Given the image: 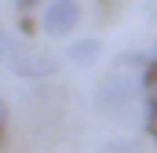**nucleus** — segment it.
I'll return each instance as SVG.
<instances>
[{
    "mask_svg": "<svg viewBox=\"0 0 157 153\" xmlns=\"http://www.w3.org/2000/svg\"><path fill=\"white\" fill-rule=\"evenodd\" d=\"M146 66H150V55H146V51H139V47L121 51L117 58H113V69H132V73H143Z\"/></svg>",
    "mask_w": 157,
    "mask_h": 153,
    "instance_id": "39448f33",
    "label": "nucleus"
},
{
    "mask_svg": "<svg viewBox=\"0 0 157 153\" xmlns=\"http://www.w3.org/2000/svg\"><path fill=\"white\" fill-rule=\"evenodd\" d=\"M139 80H143V88H146V91H150V88L157 84V58H150V66L139 73Z\"/></svg>",
    "mask_w": 157,
    "mask_h": 153,
    "instance_id": "6e6552de",
    "label": "nucleus"
},
{
    "mask_svg": "<svg viewBox=\"0 0 157 153\" xmlns=\"http://www.w3.org/2000/svg\"><path fill=\"white\" fill-rule=\"evenodd\" d=\"M146 131H150V135H154V139H157V124H154V128H146Z\"/></svg>",
    "mask_w": 157,
    "mask_h": 153,
    "instance_id": "9b49d317",
    "label": "nucleus"
},
{
    "mask_svg": "<svg viewBox=\"0 0 157 153\" xmlns=\"http://www.w3.org/2000/svg\"><path fill=\"white\" fill-rule=\"evenodd\" d=\"M29 15H33V11H18V33H26V37L33 33V18H29Z\"/></svg>",
    "mask_w": 157,
    "mask_h": 153,
    "instance_id": "1a4fd4ad",
    "label": "nucleus"
},
{
    "mask_svg": "<svg viewBox=\"0 0 157 153\" xmlns=\"http://www.w3.org/2000/svg\"><path fill=\"white\" fill-rule=\"evenodd\" d=\"M99 55H102V40H99V37L77 40V44L66 47V58H70L73 66H80V69H88L91 62H99Z\"/></svg>",
    "mask_w": 157,
    "mask_h": 153,
    "instance_id": "20e7f679",
    "label": "nucleus"
},
{
    "mask_svg": "<svg viewBox=\"0 0 157 153\" xmlns=\"http://www.w3.org/2000/svg\"><path fill=\"white\" fill-rule=\"evenodd\" d=\"M77 22H80V4L77 0H51L44 18H40V29L48 37H66V33L77 29Z\"/></svg>",
    "mask_w": 157,
    "mask_h": 153,
    "instance_id": "7ed1b4c3",
    "label": "nucleus"
},
{
    "mask_svg": "<svg viewBox=\"0 0 157 153\" xmlns=\"http://www.w3.org/2000/svg\"><path fill=\"white\" fill-rule=\"evenodd\" d=\"M157 124V84L146 91V113H143V128H154Z\"/></svg>",
    "mask_w": 157,
    "mask_h": 153,
    "instance_id": "423d86ee",
    "label": "nucleus"
},
{
    "mask_svg": "<svg viewBox=\"0 0 157 153\" xmlns=\"http://www.w3.org/2000/svg\"><path fill=\"white\" fill-rule=\"evenodd\" d=\"M11 4H15V11H33L40 0H11Z\"/></svg>",
    "mask_w": 157,
    "mask_h": 153,
    "instance_id": "9d476101",
    "label": "nucleus"
},
{
    "mask_svg": "<svg viewBox=\"0 0 157 153\" xmlns=\"http://www.w3.org/2000/svg\"><path fill=\"white\" fill-rule=\"evenodd\" d=\"M146 88H143V80L139 73H132V69H113L110 76H102L99 84H95V110L99 113H121L124 106H132L139 95H143Z\"/></svg>",
    "mask_w": 157,
    "mask_h": 153,
    "instance_id": "f257e3e1",
    "label": "nucleus"
},
{
    "mask_svg": "<svg viewBox=\"0 0 157 153\" xmlns=\"http://www.w3.org/2000/svg\"><path fill=\"white\" fill-rule=\"evenodd\" d=\"M99 153H143V146H139V142H132V139H117V142L102 146Z\"/></svg>",
    "mask_w": 157,
    "mask_h": 153,
    "instance_id": "0eeeda50",
    "label": "nucleus"
},
{
    "mask_svg": "<svg viewBox=\"0 0 157 153\" xmlns=\"http://www.w3.org/2000/svg\"><path fill=\"white\" fill-rule=\"evenodd\" d=\"M0 51H4V62L22 80H48V76L55 73V58L44 55V51H37V47H29V44H18L15 33H4L0 37Z\"/></svg>",
    "mask_w": 157,
    "mask_h": 153,
    "instance_id": "f03ea898",
    "label": "nucleus"
}]
</instances>
